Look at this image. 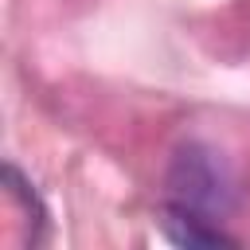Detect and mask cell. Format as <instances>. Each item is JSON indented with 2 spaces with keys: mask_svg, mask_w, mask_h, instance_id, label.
<instances>
[{
  "mask_svg": "<svg viewBox=\"0 0 250 250\" xmlns=\"http://www.w3.org/2000/svg\"><path fill=\"white\" fill-rule=\"evenodd\" d=\"M234 195H238L234 172L215 148L184 145L172 156V168H168V199L172 203H184V207L211 215V219H223V215H230Z\"/></svg>",
  "mask_w": 250,
  "mask_h": 250,
  "instance_id": "1",
  "label": "cell"
},
{
  "mask_svg": "<svg viewBox=\"0 0 250 250\" xmlns=\"http://www.w3.org/2000/svg\"><path fill=\"white\" fill-rule=\"evenodd\" d=\"M160 230L172 246H184V250H219V246L234 250L238 246V238L227 234L223 227H215L211 215H199V211H191L184 203H172V199L160 211Z\"/></svg>",
  "mask_w": 250,
  "mask_h": 250,
  "instance_id": "2",
  "label": "cell"
},
{
  "mask_svg": "<svg viewBox=\"0 0 250 250\" xmlns=\"http://www.w3.org/2000/svg\"><path fill=\"white\" fill-rule=\"evenodd\" d=\"M4 191H8V199H16V203L23 207V215L31 219L35 242H43V234H47V207L39 203V195L31 191V184L23 180V172H20L16 164H4Z\"/></svg>",
  "mask_w": 250,
  "mask_h": 250,
  "instance_id": "3",
  "label": "cell"
}]
</instances>
